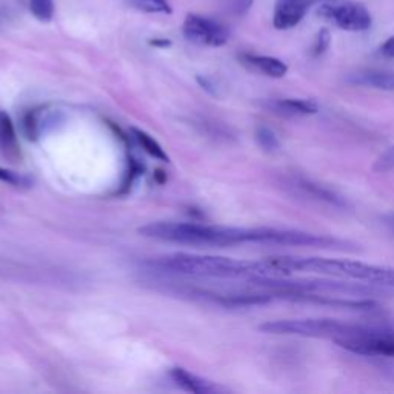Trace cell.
I'll return each mask as SVG.
<instances>
[{
    "label": "cell",
    "mask_w": 394,
    "mask_h": 394,
    "mask_svg": "<svg viewBox=\"0 0 394 394\" xmlns=\"http://www.w3.org/2000/svg\"><path fill=\"white\" fill-rule=\"evenodd\" d=\"M131 134H133V138L136 139V142H138L139 145L142 147V149L145 151V153H148L151 157L157 159V161L168 162V154L165 153L161 143H159L156 139L151 138L148 133L139 130V128H131Z\"/></svg>",
    "instance_id": "9a60e30c"
},
{
    "label": "cell",
    "mask_w": 394,
    "mask_h": 394,
    "mask_svg": "<svg viewBox=\"0 0 394 394\" xmlns=\"http://www.w3.org/2000/svg\"><path fill=\"white\" fill-rule=\"evenodd\" d=\"M308 0H277L272 14V27L276 29H290L299 25L309 8Z\"/></svg>",
    "instance_id": "9c48e42d"
},
{
    "label": "cell",
    "mask_w": 394,
    "mask_h": 394,
    "mask_svg": "<svg viewBox=\"0 0 394 394\" xmlns=\"http://www.w3.org/2000/svg\"><path fill=\"white\" fill-rule=\"evenodd\" d=\"M29 10L41 22H51L54 16V2L52 0H29Z\"/></svg>",
    "instance_id": "ac0fdd59"
},
{
    "label": "cell",
    "mask_w": 394,
    "mask_h": 394,
    "mask_svg": "<svg viewBox=\"0 0 394 394\" xmlns=\"http://www.w3.org/2000/svg\"><path fill=\"white\" fill-rule=\"evenodd\" d=\"M381 54L384 57L394 59V34L381 45Z\"/></svg>",
    "instance_id": "7402d4cb"
},
{
    "label": "cell",
    "mask_w": 394,
    "mask_h": 394,
    "mask_svg": "<svg viewBox=\"0 0 394 394\" xmlns=\"http://www.w3.org/2000/svg\"><path fill=\"white\" fill-rule=\"evenodd\" d=\"M384 224L388 226V230L391 233H394V213H391L388 216H384Z\"/></svg>",
    "instance_id": "d4e9b609"
},
{
    "label": "cell",
    "mask_w": 394,
    "mask_h": 394,
    "mask_svg": "<svg viewBox=\"0 0 394 394\" xmlns=\"http://www.w3.org/2000/svg\"><path fill=\"white\" fill-rule=\"evenodd\" d=\"M373 170L376 173H388L394 170V145L384 151V153L376 159Z\"/></svg>",
    "instance_id": "d6986e66"
},
{
    "label": "cell",
    "mask_w": 394,
    "mask_h": 394,
    "mask_svg": "<svg viewBox=\"0 0 394 394\" xmlns=\"http://www.w3.org/2000/svg\"><path fill=\"white\" fill-rule=\"evenodd\" d=\"M319 16L333 22L337 28L350 33L367 31L373 24L370 11L360 3L346 2L342 5H322Z\"/></svg>",
    "instance_id": "8992f818"
},
{
    "label": "cell",
    "mask_w": 394,
    "mask_h": 394,
    "mask_svg": "<svg viewBox=\"0 0 394 394\" xmlns=\"http://www.w3.org/2000/svg\"><path fill=\"white\" fill-rule=\"evenodd\" d=\"M288 185H290L293 189H296L298 194L304 196V197H309V199H313L316 202L327 203V205H331L335 208H346L348 207V203L342 196H339L337 193L333 191V189L316 184V182L305 179L302 176L290 177Z\"/></svg>",
    "instance_id": "ba28073f"
},
{
    "label": "cell",
    "mask_w": 394,
    "mask_h": 394,
    "mask_svg": "<svg viewBox=\"0 0 394 394\" xmlns=\"http://www.w3.org/2000/svg\"><path fill=\"white\" fill-rule=\"evenodd\" d=\"M136 10L151 14H171V6L166 0H128Z\"/></svg>",
    "instance_id": "e0dca14e"
},
{
    "label": "cell",
    "mask_w": 394,
    "mask_h": 394,
    "mask_svg": "<svg viewBox=\"0 0 394 394\" xmlns=\"http://www.w3.org/2000/svg\"><path fill=\"white\" fill-rule=\"evenodd\" d=\"M270 259L282 277L291 276L293 272H309V275L354 280V282L394 290V267H388V265L300 256H271Z\"/></svg>",
    "instance_id": "7a4b0ae2"
},
{
    "label": "cell",
    "mask_w": 394,
    "mask_h": 394,
    "mask_svg": "<svg viewBox=\"0 0 394 394\" xmlns=\"http://www.w3.org/2000/svg\"><path fill=\"white\" fill-rule=\"evenodd\" d=\"M309 5H316V3H322V2H327V0H308Z\"/></svg>",
    "instance_id": "484cf974"
},
{
    "label": "cell",
    "mask_w": 394,
    "mask_h": 394,
    "mask_svg": "<svg viewBox=\"0 0 394 394\" xmlns=\"http://www.w3.org/2000/svg\"><path fill=\"white\" fill-rule=\"evenodd\" d=\"M149 270L173 275L219 279L270 277L267 261H239L221 256H202L177 253L145 262Z\"/></svg>",
    "instance_id": "3957f363"
},
{
    "label": "cell",
    "mask_w": 394,
    "mask_h": 394,
    "mask_svg": "<svg viewBox=\"0 0 394 394\" xmlns=\"http://www.w3.org/2000/svg\"><path fill=\"white\" fill-rule=\"evenodd\" d=\"M240 64L248 70L261 73L271 79H282L288 73V65L284 60L271 56H257V54H240Z\"/></svg>",
    "instance_id": "30bf717a"
},
{
    "label": "cell",
    "mask_w": 394,
    "mask_h": 394,
    "mask_svg": "<svg viewBox=\"0 0 394 394\" xmlns=\"http://www.w3.org/2000/svg\"><path fill=\"white\" fill-rule=\"evenodd\" d=\"M182 29L188 42L205 45V47H222L230 37L228 28L221 22L199 16V14H187Z\"/></svg>",
    "instance_id": "5b68a950"
},
{
    "label": "cell",
    "mask_w": 394,
    "mask_h": 394,
    "mask_svg": "<svg viewBox=\"0 0 394 394\" xmlns=\"http://www.w3.org/2000/svg\"><path fill=\"white\" fill-rule=\"evenodd\" d=\"M345 82L353 87H365L381 91H394V73L382 70H362L346 75Z\"/></svg>",
    "instance_id": "8fae6325"
},
{
    "label": "cell",
    "mask_w": 394,
    "mask_h": 394,
    "mask_svg": "<svg viewBox=\"0 0 394 394\" xmlns=\"http://www.w3.org/2000/svg\"><path fill=\"white\" fill-rule=\"evenodd\" d=\"M256 140L265 153H276L280 149V142L276 133L268 126H259L256 130Z\"/></svg>",
    "instance_id": "2e32d148"
},
{
    "label": "cell",
    "mask_w": 394,
    "mask_h": 394,
    "mask_svg": "<svg viewBox=\"0 0 394 394\" xmlns=\"http://www.w3.org/2000/svg\"><path fill=\"white\" fill-rule=\"evenodd\" d=\"M0 182L13 185V187H19V188L29 187V179L28 177L22 176V174H19V173H14V171H10L6 168H2V166H0Z\"/></svg>",
    "instance_id": "ffe728a7"
},
{
    "label": "cell",
    "mask_w": 394,
    "mask_h": 394,
    "mask_svg": "<svg viewBox=\"0 0 394 394\" xmlns=\"http://www.w3.org/2000/svg\"><path fill=\"white\" fill-rule=\"evenodd\" d=\"M393 328L386 322H345L337 319H288L272 321L259 325V330L268 335L300 336L314 339H330L333 342L360 339Z\"/></svg>",
    "instance_id": "277c9868"
},
{
    "label": "cell",
    "mask_w": 394,
    "mask_h": 394,
    "mask_svg": "<svg viewBox=\"0 0 394 394\" xmlns=\"http://www.w3.org/2000/svg\"><path fill=\"white\" fill-rule=\"evenodd\" d=\"M265 107L280 116H309L319 112L317 103L308 98H276L265 103Z\"/></svg>",
    "instance_id": "7c38bea8"
},
{
    "label": "cell",
    "mask_w": 394,
    "mask_h": 394,
    "mask_svg": "<svg viewBox=\"0 0 394 394\" xmlns=\"http://www.w3.org/2000/svg\"><path fill=\"white\" fill-rule=\"evenodd\" d=\"M143 238L185 245L233 247L242 244L276 245L279 228H239V226L156 222L139 228Z\"/></svg>",
    "instance_id": "6da1fadb"
},
{
    "label": "cell",
    "mask_w": 394,
    "mask_h": 394,
    "mask_svg": "<svg viewBox=\"0 0 394 394\" xmlns=\"http://www.w3.org/2000/svg\"><path fill=\"white\" fill-rule=\"evenodd\" d=\"M251 5H253V0H236V3H234V13L245 14L248 13L249 8H251Z\"/></svg>",
    "instance_id": "603a6c76"
},
{
    "label": "cell",
    "mask_w": 394,
    "mask_h": 394,
    "mask_svg": "<svg viewBox=\"0 0 394 394\" xmlns=\"http://www.w3.org/2000/svg\"><path fill=\"white\" fill-rule=\"evenodd\" d=\"M0 151L8 157L19 154L17 134L11 117L5 111H0Z\"/></svg>",
    "instance_id": "5bb4252c"
},
{
    "label": "cell",
    "mask_w": 394,
    "mask_h": 394,
    "mask_svg": "<svg viewBox=\"0 0 394 394\" xmlns=\"http://www.w3.org/2000/svg\"><path fill=\"white\" fill-rule=\"evenodd\" d=\"M148 43L154 48H170L171 47V41H166V39H151Z\"/></svg>",
    "instance_id": "cb8c5ba5"
},
{
    "label": "cell",
    "mask_w": 394,
    "mask_h": 394,
    "mask_svg": "<svg viewBox=\"0 0 394 394\" xmlns=\"http://www.w3.org/2000/svg\"><path fill=\"white\" fill-rule=\"evenodd\" d=\"M344 350L367 358H394V328L373 336L337 342Z\"/></svg>",
    "instance_id": "52a82bcc"
},
{
    "label": "cell",
    "mask_w": 394,
    "mask_h": 394,
    "mask_svg": "<svg viewBox=\"0 0 394 394\" xmlns=\"http://www.w3.org/2000/svg\"><path fill=\"white\" fill-rule=\"evenodd\" d=\"M170 377L176 382L177 386H180L182 390H185L188 393L194 394H210L216 393L217 386L211 384L207 379H202L199 376H196L193 373H189L185 368H171L170 370Z\"/></svg>",
    "instance_id": "4fadbf2b"
},
{
    "label": "cell",
    "mask_w": 394,
    "mask_h": 394,
    "mask_svg": "<svg viewBox=\"0 0 394 394\" xmlns=\"http://www.w3.org/2000/svg\"><path fill=\"white\" fill-rule=\"evenodd\" d=\"M330 43H331V34L328 29H321L319 33H317L316 36V41L313 43V56H322L325 51H327L330 48Z\"/></svg>",
    "instance_id": "44dd1931"
}]
</instances>
